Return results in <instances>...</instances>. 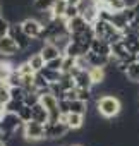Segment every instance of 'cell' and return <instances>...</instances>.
Wrapping results in <instances>:
<instances>
[{
    "mask_svg": "<svg viewBox=\"0 0 139 146\" xmlns=\"http://www.w3.org/2000/svg\"><path fill=\"white\" fill-rule=\"evenodd\" d=\"M96 112L105 119H115L122 112V102L115 95H103L96 100Z\"/></svg>",
    "mask_w": 139,
    "mask_h": 146,
    "instance_id": "6da1fadb",
    "label": "cell"
},
{
    "mask_svg": "<svg viewBox=\"0 0 139 146\" xmlns=\"http://www.w3.org/2000/svg\"><path fill=\"white\" fill-rule=\"evenodd\" d=\"M23 136L29 141V143H38V141H45V124L36 122V120H29L23 124Z\"/></svg>",
    "mask_w": 139,
    "mask_h": 146,
    "instance_id": "7a4b0ae2",
    "label": "cell"
},
{
    "mask_svg": "<svg viewBox=\"0 0 139 146\" xmlns=\"http://www.w3.org/2000/svg\"><path fill=\"white\" fill-rule=\"evenodd\" d=\"M69 131H71V127H69L64 120L46 122L45 124V136H46V139H64Z\"/></svg>",
    "mask_w": 139,
    "mask_h": 146,
    "instance_id": "3957f363",
    "label": "cell"
},
{
    "mask_svg": "<svg viewBox=\"0 0 139 146\" xmlns=\"http://www.w3.org/2000/svg\"><path fill=\"white\" fill-rule=\"evenodd\" d=\"M21 26H23V31L29 36V38H41V35H43V29H45V26L40 23V19L38 17H24L23 21H21Z\"/></svg>",
    "mask_w": 139,
    "mask_h": 146,
    "instance_id": "277c9868",
    "label": "cell"
},
{
    "mask_svg": "<svg viewBox=\"0 0 139 146\" xmlns=\"http://www.w3.org/2000/svg\"><path fill=\"white\" fill-rule=\"evenodd\" d=\"M11 36L16 40V43L19 45L21 52H24V50H29L33 38H29V36H28V35L23 31V26H21V23H12V28H11Z\"/></svg>",
    "mask_w": 139,
    "mask_h": 146,
    "instance_id": "5b68a950",
    "label": "cell"
},
{
    "mask_svg": "<svg viewBox=\"0 0 139 146\" xmlns=\"http://www.w3.org/2000/svg\"><path fill=\"white\" fill-rule=\"evenodd\" d=\"M19 52H21V48H19V45L16 43V40L11 35L0 38V55L2 57L11 58V57H16Z\"/></svg>",
    "mask_w": 139,
    "mask_h": 146,
    "instance_id": "8992f818",
    "label": "cell"
},
{
    "mask_svg": "<svg viewBox=\"0 0 139 146\" xmlns=\"http://www.w3.org/2000/svg\"><path fill=\"white\" fill-rule=\"evenodd\" d=\"M84 117H86V115H83V113L69 112V113L62 115V120H64L69 127H71V131H77V129H81V127H83V124L86 122V120H84Z\"/></svg>",
    "mask_w": 139,
    "mask_h": 146,
    "instance_id": "52a82bcc",
    "label": "cell"
},
{
    "mask_svg": "<svg viewBox=\"0 0 139 146\" xmlns=\"http://www.w3.org/2000/svg\"><path fill=\"white\" fill-rule=\"evenodd\" d=\"M91 52L112 57V43H108L107 40H101V38H95L91 41Z\"/></svg>",
    "mask_w": 139,
    "mask_h": 146,
    "instance_id": "ba28073f",
    "label": "cell"
},
{
    "mask_svg": "<svg viewBox=\"0 0 139 146\" xmlns=\"http://www.w3.org/2000/svg\"><path fill=\"white\" fill-rule=\"evenodd\" d=\"M41 55H43V58L46 60V62H50V60H53V58H57V57H60V55H64L62 53V50L55 45V43H52V41H45V45L41 46Z\"/></svg>",
    "mask_w": 139,
    "mask_h": 146,
    "instance_id": "9c48e42d",
    "label": "cell"
},
{
    "mask_svg": "<svg viewBox=\"0 0 139 146\" xmlns=\"http://www.w3.org/2000/svg\"><path fill=\"white\" fill-rule=\"evenodd\" d=\"M89 26H91V24L84 19L83 14H79V16H76V17H72V19L67 21V28H69V31H71V33L83 31V29H86V28H89Z\"/></svg>",
    "mask_w": 139,
    "mask_h": 146,
    "instance_id": "30bf717a",
    "label": "cell"
},
{
    "mask_svg": "<svg viewBox=\"0 0 139 146\" xmlns=\"http://www.w3.org/2000/svg\"><path fill=\"white\" fill-rule=\"evenodd\" d=\"M31 112H33V120L41 122V124H46L48 122V110L43 107L41 102H38L34 107H31Z\"/></svg>",
    "mask_w": 139,
    "mask_h": 146,
    "instance_id": "8fae6325",
    "label": "cell"
},
{
    "mask_svg": "<svg viewBox=\"0 0 139 146\" xmlns=\"http://www.w3.org/2000/svg\"><path fill=\"white\" fill-rule=\"evenodd\" d=\"M110 23H112L117 29H120V31H124V29L129 26V19H127V16H125L124 11H120V12H113Z\"/></svg>",
    "mask_w": 139,
    "mask_h": 146,
    "instance_id": "7c38bea8",
    "label": "cell"
},
{
    "mask_svg": "<svg viewBox=\"0 0 139 146\" xmlns=\"http://www.w3.org/2000/svg\"><path fill=\"white\" fill-rule=\"evenodd\" d=\"M28 62H29V65L33 67L34 72H40V70L46 65V60L43 58L41 52H34V53H31V55L28 57Z\"/></svg>",
    "mask_w": 139,
    "mask_h": 146,
    "instance_id": "4fadbf2b",
    "label": "cell"
},
{
    "mask_svg": "<svg viewBox=\"0 0 139 146\" xmlns=\"http://www.w3.org/2000/svg\"><path fill=\"white\" fill-rule=\"evenodd\" d=\"M89 76L95 84H103L107 81V67H89Z\"/></svg>",
    "mask_w": 139,
    "mask_h": 146,
    "instance_id": "5bb4252c",
    "label": "cell"
},
{
    "mask_svg": "<svg viewBox=\"0 0 139 146\" xmlns=\"http://www.w3.org/2000/svg\"><path fill=\"white\" fill-rule=\"evenodd\" d=\"M125 78L134 83V84H139V60H134L129 64L127 70H125Z\"/></svg>",
    "mask_w": 139,
    "mask_h": 146,
    "instance_id": "9a60e30c",
    "label": "cell"
},
{
    "mask_svg": "<svg viewBox=\"0 0 139 146\" xmlns=\"http://www.w3.org/2000/svg\"><path fill=\"white\" fill-rule=\"evenodd\" d=\"M41 74L45 76V79L50 83V84H53V83H58L60 79H62V70H55V69H48L46 65L40 70Z\"/></svg>",
    "mask_w": 139,
    "mask_h": 146,
    "instance_id": "2e32d148",
    "label": "cell"
},
{
    "mask_svg": "<svg viewBox=\"0 0 139 146\" xmlns=\"http://www.w3.org/2000/svg\"><path fill=\"white\" fill-rule=\"evenodd\" d=\"M69 112L86 115V113H88V102H83V100H79V98L71 100V102H69Z\"/></svg>",
    "mask_w": 139,
    "mask_h": 146,
    "instance_id": "e0dca14e",
    "label": "cell"
},
{
    "mask_svg": "<svg viewBox=\"0 0 139 146\" xmlns=\"http://www.w3.org/2000/svg\"><path fill=\"white\" fill-rule=\"evenodd\" d=\"M55 2L57 0H33V9L36 12H46V11H52Z\"/></svg>",
    "mask_w": 139,
    "mask_h": 146,
    "instance_id": "ac0fdd59",
    "label": "cell"
},
{
    "mask_svg": "<svg viewBox=\"0 0 139 146\" xmlns=\"http://www.w3.org/2000/svg\"><path fill=\"white\" fill-rule=\"evenodd\" d=\"M67 5H69L67 0H57V2L53 4V7H52V14H53V17H64Z\"/></svg>",
    "mask_w": 139,
    "mask_h": 146,
    "instance_id": "d6986e66",
    "label": "cell"
},
{
    "mask_svg": "<svg viewBox=\"0 0 139 146\" xmlns=\"http://www.w3.org/2000/svg\"><path fill=\"white\" fill-rule=\"evenodd\" d=\"M11 90V100H19V102H24V96H26V88L24 86H9Z\"/></svg>",
    "mask_w": 139,
    "mask_h": 146,
    "instance_id": "ffe728a7",
    "label": "cell"
},
{
    "mask_svg": "<svg viewBox=\"0 0 139 146\" xmlns=\"http://www.w3.org/2000/svg\"><path fill=\"white\" fill-rule=\"evenodd\" d=\"M11 28H12V23L5 16H0V38L11 35Z\"/></svg>",
    "mask_w": 139,
    "mask_h": 146,
    "instance_id": "44dd1931",
    "label": "cell"
},
{
    "mask_svg": "<svg viewBox=\"0 0 139 146\" xmlns=\"http://www.w3.org/2000/svg\"><path fill=\"white\" fill-rule=\"evenodd\" d=\"M17 115H19V119H21L23 122H29V120H33V112H31V107H28V105H23L21 110L17 112Z\"/></svg>",
    "mask_w": 139,
    "mask_h": 146,
    "instance_id": "7402d4cb",
    "label": "cell"
},
{
    "mask_svg": "<svg viewBox=\"0 0 139 146\" xmlns=\"http://www.w3.org/2000/svg\"><path fill=\"white\" fill-rule=\"evenodd\" d=\"M38 102H40V95H38L36 91H28V93H26V96H24V105L34 107Z\"/></svg>",
    "mask_w": 139,
    "mask_h": 146,
    "instance_id": "603a6c76",
    "label": "cell"
},
{
    "mask_svg": "<svg viewBox=\"0 0 139 146\" xmlns=\"http://www.w3.org/2000/svg\"><path fill=\"white\" fill-rule=\"evenodd\" d=\"M24 105V102H19V100H9L5 103V112H12V113H17L21 110V107Z\"/></svg>",
    "mask_w": 139,
    "mask_h": 146,
    "instance_id": "cb8c5ba5",
    "label": "cell"
},
{
    "mask_svg": "<svg viewBox=\"0 0 139 146\" xmlns=\"http://www.w3.org/2000/svg\"><path fill=\"white\" fill-rule=\"evenodd\" d=\"M79 14H81L79 5H67L65 14H64V19H65V21H69V19H72V17H76V16H79Z\"/></svg>",
    "mask_w": 139,
    "mask_h": 146,
    "instance_id": "d4e9b609",
    "label": "cell"
},
{
    "mask_svg": "<svg viewBox=\"0 0 139 146\" xmlns=\"http://www.w3.org/2000/svg\"><path fill=\"white\" fill-rule=\"evenodd\" d=\"M62 64H64V55H60V57L46 62V67L48 69H55V70H62Z\"/></svg>",
    "mask_w": 139,
    "mask_h": 146,
    "instance_id": "484cf974",
    "label": "cell"
},
{
    "mask_svg": "<svg viewBox=\"0 0 139 146\" xmlns=\"http://www.w3.org/2000/svg\"><path fill=\"white\" fill-rule=\"evenodd\" d=\"M93 2H95L96 5H103V4H110V2H113V0H93Z\"/></svg>",
    "mask_w": 139,
    "mask_h": 146,
    "instance_id": "4316f807",
    "label": "cell"
},
{
    "mask_svg": "<svg viewBox=\"0 0 139 146\" xmlns=\"http://www.w3.org/2000/svg\"><path fill=\"white\" fill-rule=\"evenodd\" d=\"M0 16H4V5H2V2H0Z\"/></svg>",
    "mask_w": 139,
    "mask_h": 146,
    "instance_id": "83f0119b",
    "label": "cell"
},
{
    "mask_svg": "<svg viewBox=\"0 0 139 146\" xmlns=\"http://www.w3.org/2000/svg\"><path fill=\"white\" fill-rule=\"evenodd\" d=\"M0 146H9V143H5V141H2V139H0Z\"/></svg>",
    "mask_w": 139,
    "mask_h": 146,
    "instance_id": "f1b7e54d",
    "label": "cell"
},
{
    "mask_svg": "<svg viewBox=\"0 0 139 146\" xmlns=\"http://www.w3.org/2000/svg\"><path fill=\"white\" fill-rule=\"evenodd\" d=\"M2 134H4V129H2V127H0V139H2Z\"/></svg>",
    "mask_w": 139,
    "mask_h": 146,
    "instance_id": "f546056e",
    "label": "cell"
},
{
    "mask_svg": "<svg viewBox=\"0 0 139 146\" xmlns=\"http://www.w3.org/2000/svg\"><path fill=\"white\" fill-rule=\"evenodd\" d=\"M136 60H139V53H136Z\"/></svg>",
    "mask_w": 139,
    "mask_h": 146,
    "instance_id": "4dcf8cb0",
    "label": "cell"
},
{
    "mask_svg": "<svg viewBox=\"0 0 139 146\" xmlns=\"http://www.w3.org/2000/svg\"><path fill=\"white\" fill-rule=\"evenodd\" d=\"M71 146H83V144H71Z\"/></svg>",
    "mask_w": 139,
    "mask_h": 146,
    "instance_id": "1f68e13d",
    "label": "cell"
}]
</instances>
